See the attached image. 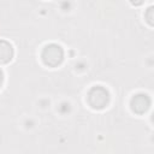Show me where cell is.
<instances>
[{"instance_id": "1", "label": "cell", "mask_w": 154, "mask_h": 154, "mask_svg": "<svg viewBox=\"0 0 154 154\" xmlns=\"http://www.w3.org/2000/svg\"><path fill=\"white\" fill-rule=\"evenodd\" d=\"M13 58V47L10 42L0 40V63L7 64Z\"/></svg>"}, {"instance_id": "2", "label": "cell", "mask_w": 154, "mask_h": 154, "mask_svg": "<svg viewBox=\"0 0 154 154\" xmlns=\"http://www.w3.org/2000/svg\"><path fill=\"white\" fill-rule=\"evenodd\" d=\"M45 52L48 53V58H49L46 61V64L55 65V64H59L60 60L63 59V52L59 46H48V47H46Z\"/></svg>"}, {"instance_id": "3", "label": "cell", "mask_w": 154, "mask_h": 154, "mask_svg": "<svg viewBox=\"0 0 154 154\" xmlns=\"http://www.w3.org/2000/svg\"><path fill=\"white\" fill-rule=\"evenodd\" d=\"M2 82H4V75H2V71H1V69H0V88H1V85H2Z\"/></svg>"}]
</instances>
